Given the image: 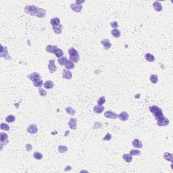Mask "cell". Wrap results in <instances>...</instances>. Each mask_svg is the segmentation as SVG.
Masks as SVG:
<instances>
[{
	"label": "cell",
	"mask_w": 173,
	"mask_h": 173,
	"mask_svg": "<svg viewBox=\"0 0 173 173\" xmlns=\"http://www.w3.org/2000/svg\"><path fill=\"white\" fill-rule=\"evenodd\" d=\"M38 9V7L35 6V5H28L25 8V12L27 14H30L32 16H34L35 14Z\"/></svg>",
	"instance_id": "cell-1"
},
{
	"label": "cell",
	"mask_w": 173,
	"mask_h": 173,
	"mask_svg": "<svg viewBox=\"0 0 173 173\" xmlns=\"http://www.w3.org/2000/svg\"><path fill=\"white\" fill-rule=\"evenodd\" d=\"M1 49L0 56H1V58H3L4 59H6V60H12V58L10 57V56L9 55V53H8V47H3L2 45H1Z\"/></svg>",
	"instance_id": "cell-2"
},
{
	"label": "cell",
	"mask_w": 173,
	"mask_h": 173,
	"mask_svg": "<svg viewBox=\"0 0 173 173\" xmlns=\"http://www.w3.org/2000/svg\"><path fill=\"white\" fill-rule=\"evenodd\" d=\"M48 69L50 73H53L57 71V66L55 64L54 60H50L48 64Z\"/></svg>",
	"instance_id": "cell-3"
},
{
	"label": "cell",
	"mask_w": 173,
	"mask_h": 173,
	"mask_svg": "<svg viewBox=\"0 0 173 173\" xmlns=\"http://www.w3.org/2000/svg\"><path fill=\"white\" fill-rule=\"evenodd\" d=\"M68 127L72 130H76L77 129V120L74 118H71L68 122Z\"/></svg>",
	"instance_id": "cell-4"
},
{
	"label": "cell",
	"mask_w": 173,
	"mask_h": 173,
	"mask_svg": "<svg viewBox=\"0 0 173 173\" xmlns=\"http://www.w3.org/2000/svg\"><path fill=\"white\" fill-rule=\"evenodd\" d=\"M47 14L46 10L43 8H38V9L36 12V13L35 14L34 16L38 17V18H44Z\"/></svg>",
	"instance_id": "cell-5"
},
{
	"label": "cell",
	"mask_w": 173,
	"mask_h": 173,
	"mask_svg": "<svg viewBox=\"0 0 173 173\" xmlns=\"http://www.w3.org/2000/svg\"><path fill=\"white\" fill-rule=\"evenodd\" d=\"M70 7L74 12L77 13H79L82 11L83 9V5H78L77 3H71L70 5Z\"/></svg>",
	"instance_id": "cell-6"
},
{
	"label": "cell",
	"mask_w": 173,
	"mask_h": 173,
	"mask_svg": "<svg viewBox=\"0 0 173 173\" xmlns=\"http://www.w3.org/2000/svg\"><path fill=\"white\" fill-rule=\"evenodd\" d=\"M27 78L29 80H31V81L34 82L35 80H37V79H41V76L39 73L38 72H33L31 74L27 75Z\"/></svg>",
	"instance_id": "cell-7"
},
{
	"label": "cell",
	"mask_w": 173,
	"mask_h": 173,
	"mask_svg": "<svg viewBox=\"0 0 173 173\" xmlns=\"http://www.w3.org/2000/svg\"><path fill=\"white\" fill-rule=\"evenodd\" d=\"M101 44L104 46V50H109L112 47V43L110 39H104L101 41Z\"/></svg>",
	"instance_id": "cell-8"
},
{
	"label": "cell",
	"mask_w": 173,
	"mask_h": 173,
	"mask_svg": "<svg viewBox=\"0 0 173 173\" xmlns=\"http://www.w3.org/2000/svg\"><path fill=\"white\" fill-rule=\"evenodd\" d=\"M104 116L107 118H110V119H116L118 118V114L115 112H112V110H108L105 112L104 113Z\"/></svg>",
	"instance_id": "cell-9"
},
{
	"label": "cell",
	"mask_w": 173,
	"mask_h": 173,
	"mask_svg": "<svg viewBox=\"0 0 173 173\" xmlns=\"http://www.w3.org/2000/svg\"><path fill=\"white\" fill-rule=\"evenodd\" d=\"M26 131L30 134H36L38 132V127H37V125L35 124H32L29 127L27 128Z\"/></svg>",
	"instance_id": "cell-10"
},
{
	"label": "cell",
	"mask_w": 173,
	"mask_h": 173,
	"mask_svg": "<svg viewBox=\"0 0 173 173\" xmlns=\"http://www.w3.org/2000/svg\"><path fill=\"white\" fill-rule=\"evenodd\" d=\"M62 76L65 79L70 80L72 78V73L70 70H68L67 69H64L62 70Z\"/></svg>",
	"instance_id": "cell-11"
},
{
	"label": "cell",
	"mask_w": 173,
	"mask_h": 173,
	"mask_svg": "<svg viewBox=\"0 0 173 173\" xmlns=\"http://www.w3.org/2000/svg\"><path fill=\"white\" fill-rule=\"evenodd\" d=\"M169 123H170V121L166 117H164L161 121H157V124L158 127H166V126H168Z\"/></svg>",
	"instance_id": "cell-12"
},
{
	"label": "cell",
	"mask_w": 173,
	"mask_h": 173,
	"mask_svg": "<svg viewBox=\"0 0 173 173\" xmlns=\"http://www.w3.org/2000/svg\"><path fill=\"white\" fill-rule=\"evenodd\" d=\"M132 145L135 147L137 149H141L143 147V143L142 142L138 139H135L132 141Z\"/></svg>",
	"instance_id": "cell-13"
},
{
	"label": "cell",
	"mask_w": 173,
	"mask_h": 173,
	"mask_svg": "<svg viewBox=\"0 0 173 173\" xmlns=\"http://www.w3.org/2000/svg\"><path fill=\"white\" fill-rule=\"evenodd\" d=\"M118 117L119 118V119L121 121H127L129 118V115L127 112L123 111L122 112L121 114H119V115H118Z\"/></svg>",
	"instance_id": "cell-14"
},
{
	"label": "cell",
	"mask_w": 173,
	"mask_h": 173,
	"mask_svg": "<svg viewBox=\"0 0 173 173\" xmlns=\"http://www.w3.org/2000/svg\"><path fill=\"white\" fill-rule=\"evenodd\" d=\"M105 110V108L103 106V105H97L94 106L93 108V111L95 113L97 114H102L103 112Z\"/></svg>",
	"instance_id": "cell-15"
},
{
	"label": "cell",
	"mask_w": 173,
	"mask_h": 173,
	"mask_svg": "<svg viewBox=\"0 0 173 173\" xmlns=\"http://www.w3.org/2000/svg\"><path fill=\"white\" fill-rule=\"evenodd\" d=\"M153 8H154V9L156 12H161V11L162 10V9H163L162 4H161L160 2H159V1H154V2L153 3Z\"/></svg>",
	"instance_id": "cell-16"
},
{
	"label": "cell",
	"mask_w": 173,
	"mask_h": 173,
	"mask_svg": "<svg viewBox=\"0 0 173 173\" xmlns=\"http://www.w3.org/2000/svg\"><path fill=\"white\" fill-rule=\"evenodd\" d=\"M54 86V83L52 80H46L43 84V87L47 89H51Z\"/></svg>",
	"instance_id": "cell-17"
},
{
	"label": "cell",
	"mask_w": 173,
	"mask_h": 173,
	"mask_svg": "<svg viewBox=\"0 0 173 173\" xmlns=\"http://www.w3.org/2000/svg\"><path fill=\"white\" fill-rule=\"evenodd\" d=\"M52 29L56 34H62V30H63V25L60 24V25H59L58 26H56L52 27Z\"/></svg>",
	"instance_id": "cell-18"
},
{
	"label": "cell",
	"mask_w": 173,
	"mask_h": 173,
	"mask_svg": "<svg viewBox=\"0 0 173 173\" xmlns=\"http://www.w3.org/2000/svg\"><path fill=\"white\" fill-rule=\"evenodd\" d=\"M50 24L53 26H58L59 25H60V20L59 18L55 17V18H52L50 20Z\"/></svg>",
	"instance_id": "cell-19"
},
{
	"label": "cell",
	"mask_w": 173,
	"mask_h": 173,
	"mask_svg": "<svg viewBox=\"0 0 173 173\" xmlns=\"http://www.w3.org/2000/svg\"><path fill=\"white\" fill-rule=\"evenodd\" d=\"M133 156L130 154H124L122 156V159L125 161L127 163H130L133 161Z\"/></svg>",
	"instance_id": "cell-20"
},
{
	"label": "cell",
	"mask_w": 173,
	"mask_h": 173,
	"mask_svg": "<svg viewBox=\"0 0 173 173\" xmlns=\"http://www.w3.org/2000/svg\"><path fill=\"white\" fill-rule=\"evenodd\" d=\"M164 158L167 161H169L171 163L173 162V155L168 152H165L164 154Z\"/></svg>",
	"instance_id": "cell-21"
},
{
	"label": "cell",
	"mask_w": 173,
	"mask_h": 173,
	"mask_svg": "<svg viewBox=\"0 0 173 173\" xmlns=\"http://www.w3.org/2000/svg\"><path fill=\"white\" fill-rule=\"evenodd\" d=\"M111 35L112 36H113L115 38H119L121 35V32L117 28H114L112 30Z\"/></svg>",
	"instance_id": "cell-22"
},
{
	"label": "cell",
	"mask_w": 173,
	"mask_h": 173,
	"mask_svg": "<svg viewBox=\"0 0 173 173\" xmlns=\"http://www.w3.org/2000/svg\"><path fill=\"white\" fill-rule=\"evenodd\" d=\"M145 59L146 61L149 62H153L155 61V57L154 55H152L149 53H147L145 55Z\"/></svg>",
	"instance_id": "cell-23"
},
{
	"label": "cell",
	"mask_w": 173,
	"mask_h": 173,
	"mask_svg": "<svg viewBox=\"0 0 173 173\" xmlns=\"http://www.w3.org/2000/svg\"><path fill=\"white\" fill-rule=\"evenodd\" d=\"M68 60H68L67 57L63 56V57L60 58H58V62L59 64L61 65V66H65V65L66 64V63H67Z\"/></svg>",
	"instance_id": "cell-24"
},
{
	"label": "cell",
	"mask_w": 173,
	"mask_h": 173,
	"mask_svg": "<svg viewBox=\"0 0 173 173\" xmlns=\"http://www.w3.org/2000/svg\"><path fill=\"white\" fill-rule=\"evenodd\" d=\"M58 48V46L56 45H49L46 47V51L48 53H54L55 50Z\"/></svg>",
	"instance_id": "cell-25"
},
{
	"label": "cell",
	"mask_w": 173,
	"mask_h": 173,
	"mask_svg": "<svg viewBox=\"0 0 173 173\" xmlns=\"http://www.w3.org/2000/svg\"><path fill=\"white\" fill-rule=\"evenodd\" d=\"M53 54H55L58 58H62V57L64 56V52H63V51H62L61 49L58 48V47L55 50V52H54V53H53Z\"/></svg>",
	"instance_id": "cell-26"
},
{
	"label": "cell",
	"mask_w": 173,
	"mask_h": 173,
	"mask_svg": "<svg viewBox=\"0 0 173 173\" xmlns=\"http://www.w3.org/2000/svg\"><path fill=\"white\" fill-rule=\"evenodd\" d=\"M149 80L151 81V83L156 84L158 83V77L157 76V74H151L150 77H149Z\"/></svg>",
	"instance_id": "cell-27"
},
{
	"label": "cell",
	"mask_w": 173,
	"mask_h": 173,
	"mask_svg": "<svg viewBox=\"0 0 173 173\" xmlns=\"http://www.w3.org/2000/svg\"><path fill=\"white\" fill-rule=\"evenodd\" d=\"M33 85L37 88H41L44 84L43 81L41 79H37V80H35L34 82H33Z\"/></svg>",
	"instance_id": "cell-28"
},
{
	"label": "cell",
	"mask_w": 173,
	"mask_h": 173,
	"mask_svg": "<svg viewBox=\"0 0 173 173\" xmlns=\"http://www.w3.org/2000/svg\"><path fill=\"white\" fill-rule=\"evenodd\" d=\"M5 120H6V121L7 122H8V123H12V122H14L16 121V117L14 115L10 114L8 115V116H6V118H5Z\"/></svg>",
	"instance_id": "cell-29"
},
{
	"label": "cell",
	"mask_w": 173,
	"mask_h": 173,
	"mask_svg": "<svg viewBox=\"0 0 173 173\" xmlns=\"http://www.w3.org/2000/svg\"><path fill=\"white\" fill-rule=\"evenodd\" d=\"M65 110L66 112V113L69 115H71V116H74L75 114V110H74V108H72L70 106H68L65 108Z\"/></svg>",
	"instance_id": "cell-30"
},
{
	"label": "cell",
	"mask_w": 173,
	"mask_h": 173,
	"mask_svg": "<svg viewBox=\"0 0 173 173\" xmlns=\"http://www.w3.org/2000/svg\"><path fill=\"white\" fill-rule=\"evenodd\" d=\"M69 59L73 63H77V62H79L80 60V56L79 55H76V56H70L69 57Z\"/></svg>",
	"instance_id": "cell-31"
},
{
	"label": "cell",
	"mask_w": 173,
	"mask_h": 173,
	"mask_svg": "<svg viewBox=\"0 0 173 173\" xmlns=\"http://www.w3.org/2000/svg\"><path fill=\"white\" fill-rule=\"evenodd\" d=\"M75 67V65H74V63H73L72 62H71L70 60H68L66 64L65 65V68H66L67 70H72Z\"/></svg>",
	"instance_id": "cell-32"
},
{
	"label": "cell",
	"mask_w": 173,
	"mask_h": 173,
	"mask_svg": "<svg viewBox=\"0 0 173 173\" xmlns=\"http://www.w3.org/2000/svg\"><path fill=\"white\" fill-rule=\"evenodd\" d=\"M68 53L69 54V56H76L78 54V52L77 50H75L74 47H70L69 50H68Z\"/></svg>",
	"instance_id": "cell-33"
},
{
	"label": "cell",
	"mask_w": 173,
	"mask_h": 173,
	"mask_svg": "<svg viewBox=\"0 0 173 173\" xmlns=\"http://www.w3.org/2000/svg\"><path fill=\"white\" fill-rule=\"evenodd\" d=\"M8 139V134H6V133H3V132H1L0 133V140H1V142H4Z\"/></svg>",
	"instance_id": "cell-34"
},
{
	"label": "cell",
	"mask_w": 173,
	"mask_h": 173,
	"mask_svg": "<svg viewBox=\"0 0 173 173\" xmlns=\"http://www.w3.org/2000/svg\"><path fill=\"white\" fill-rule=\"evenodd\" d=\"M43 154H42L41 153H40V152H39V151H35L34 154H33V158H34L35 159H36V160H41V159L43 158Z\"/></svg>",
	"instance_id": "cell-35"
},
{
	"label": "cell",
	"mask_w": 173,
	"mask_h": 173,
	"mask_svg": "<svg viewBox=\"0 0 173 173\" xmlns=\"http://www.w3.org/2000/svg\"><path fill=\"white\" fill-rule=\"evenodd\" d=\"M149 108L150 112H151L152 114H154L155 112H156L159 111L160 110H161V108L157 106V105H152V106H150Z\"/></svg>",
	"instance_id": "cell-36"
},
{
	"label": "cell",
	"mask_w": 173,
	"mask_h": 173,
	"mask_svg": "<svg viewBox=\"0 0 173 173\" xmlns=\"http://www.w3.org/2000/svg\"><path fill=\"white\" fill-rule=\"evenodd\" d=\"M0 129H1V130H6V131H8V130H9V129H10L9 125H8V124L3 123V122L1 124Z\"/></svg>",
	"instance_id": "cell-37"
},
{
	"label": "cell",
	"mask_w": 173,
	"mask_h": 173,
	"mask_svg": "<svg viewBox=\"0 0 173 173\" xmlns=\"http://www.w3.org/2000/svg\"><path fill=\"white\" fill-rule=\"evenodd\" d=\"M58 151L60 153H65L68 151V147L65 145H59Z\"/></svg>",
	"instance_id": "cell-38"
},
{
	"label": "cell",
	"mask_w": 173,
	"mask_h": 173,
	"mask_svg": "<svg viewBox=\"0 0 173 173\" xmlns=\"http://www.w3.org/2000/svg\"><path fill=\"white\" fill-rule=\"evenodd\" d=\"M130 154L131 156H139L141 154V151L136 149H132L130 151Z\"/></svg>",
	"instance_id": "cell-39"
},
{
	"label": "cell",
	"mask_w": 173,
	"mask_h": 173,
	"mask_svg": "<svg viewBox=\"0 0 173 173\" xmlns=\"http://www.w3.org/2000/svg\"><path fill=\"white\" fill-rule=\"evenodd\" d=\"M105 103V97L104 96H102L97 100V105H103Z\"/></svg>",
	"instance_id": "cell-40"
},
{
	"label": "cell",
	"mask_w": 173,
	"mask_h": 173,
	"mask_svg": "<svg viewBox=\"0 0 173 173\" xmlns=\"http://www.w3.org/2000/svg\"><path fill=\"white\" fill-rule=\"evenodd\" d=\"M39 93L41 97H45L47 95V91L41 87L39 88Z\"/></svg>",
	"instance_id": "cell-41"
},
{
	"label": "cell",
	"mask_w": 173,
	"mask_h": 173,
	"mask_svg": "<svg viewBox=\"0 0 173 173\" xmlns=\"http://www.w3.org/2000/svg\"><path fill=\"white\" fill-rule=\"evenodd\" d=\"M112 135L110 134V133H106V135H105V137L103 138V141H110L112 139Z\"/></svg>",
	"instance_id": "cell-42"
},
{
	"label": "cell",
	"mask_w": 173,
	"mask_h": 173,
	"mask_svg": "<svg viewBox=\"0 0 173 173\" xmlns=\"http://www.w3.org/2000/svg\"><path fill=\"white\" fill-rule=\"evenodd\" d=\"M102 127V124L100 122H95L94 124H93V129H100Z\"/></svg>",
	"instance_id": "cell-43"
},
{
	"label": "cell",
	"mask_w": 173,
	"mask_h": 173,
	"mask_svg": "<svg viewBox=\"0 0 173 173\" xmlns=\"http://www.w3.org/2000/svg\"><path fill=\"white\" fill-rule=\"evenodd\" d=\"M110 26L112 28H113V29L114 28H117L118 27V24L116 21H112L110 22Z\"/></svg>",
	"instance_id": "cell-44"
},
{
	"label": "cell",
	"mask_w": 173,
	"mask_h": 173,
	"mask_svg": "<svg viewBox=\"0 0 173 173\" xmlns=\"http://www.w3.org/2000/svg\"><path fill=\"white\" fill-rule=\"evenodd\" d=\"M25 147H26V151H28V152H30V151L33 149V146H32V145L31 144H30V143H28V144H26V146H25Z\"/></svg>",
	"instance_id": "cell-45"
},
{
	"label": "cell",
	"mask_w": 173,
	"mask_h": 173,
	"mask_svg": "<svg viewBox=\"0 0 173 173\" xmlns=\"http://www.w3.org/2000/svg\"><path fill=\"white\" fill-rule=\"evenodd\" d=\"M85 1H79V0L76 1V3H77L78 5H82V4L85 3Z\"/></svg>",
	"instance_id": "cell-46"
}]
</instances>
